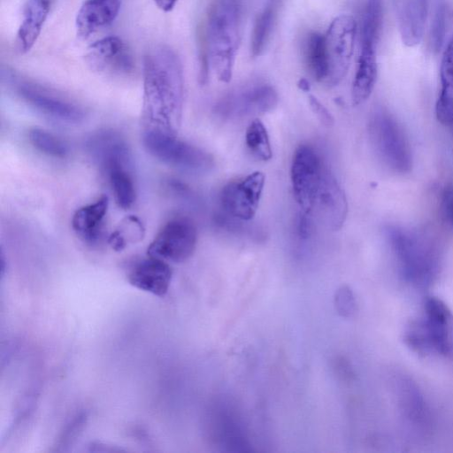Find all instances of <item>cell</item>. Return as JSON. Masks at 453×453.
<instances>
[{
	"label": "cell",
	"instance_id": "6da1fadb",
	"mask_svg": "<svg viewBox=\"0 0 453 453\" xmlns=\"http://www.w3.org/2000/svg\"><path fill=\"white\" fill-rule=\"evenodd\" d=\"M184 94L183 70L177 53L166 45L150 49L143 59V113L146 130L176 134Z\"/></svg>",
	"mask_w": 453,
	"mask_h": 453
},
{
	"label": "cell",
	"instance_id": "7a4b0ae2",
	"mask_svg": "<svg viewBox=\"0 0 453 453\" xmlns=\"http://www.w3.org/2000/svg\"><path fill=\"white\" fill-rule=\"evenodd\" d=\"M243 0H215L211 4L202 40L209 64L218 79L229 82L241 43Z\"/></svg>",
	"mask_w": 453,
	"mask_h": 453
},
{
	"label": "cell",
	"instance_id": "3957f363",
	"mask_svg": "<svg viewBox=\"0 0 453 453\" xmlns=\"http://www.w3.org/2000/svg\"><path fill=\"white\" fill-rule=\"evenodd\" d=\"M398 273L409 285L425 288L431 286L441 269V251L431 235L399 226L387 228Z\"/></svg>",
	"mask_w": 453,
	"mask_h": 453
},
{
	"label": "cell",
	"instance_id": "277c9868",
	"mask_svg": "<svg viewBox=\"0 0 453 453\" xmlns=\"http://www.w3.org/2000/svg\"><path fill=\"white\" fill-rule=\"evenodd\" d=\"M403 340L418 354L453 361V311L439 297L427 296L421 314L405 327Z\"/></svg>",
	"mask_w": 453,
	"mask_h": 453
},
{
	"label": "cell",
	"instance_id": "5b68a950",
	"mask_svg": "<svg viewBox=\"0 0 453 453\" xmlns=\"http://www.w3.org/2000/svg\"><path fill=\"white\" fill-rule=\"evenodd\" d=\"M381 0H366L359 30V51L352 82L351 96L355 105L365 102L371 96L377 80L376 49L382 26Z\"/></svg>",
	"mask_w": 453,
	"mask_h": 453
},
{
	"label": "cell",
	"instance_id": "8992f818",
	"mask_svg": "<svg viewBox=\"0 0 453 453\" xmlns=\"http://www.w3.org/2000/svg\"><path fill=\"white\" fill-rule=\"evenodd\" d=\"M369 132L375 150L394 173L404 174L412 167V156L407 137L395 117L380 108L370 119Z\"/></svg>",
	"mask_w": 453,
	"mask_h": 453
},
{
	"label": "cell",
	"instance_id": "52a82bcc",
	"mask_svg": "<svg viewBox=\"0 0 453 453\" xmlns=\"http://www.w3.org/2000/svg\"><path fill=\"white\" fill-rule=\"evenodd\" d=\"M142 142L147 151L157 160L180 170L203 173L213 166V157L203 150L176 137V134L145 130Z\"/></svg>",
	"mask_w": 453,
	"mask_h": 453
},
{
	"label": "cell",
	"instance_id": "ba28073f",
	"mask_svg": "<svg viewBox=\"0 0 453 453\" xmlns=\"http://www.w3.org/2000/svg\"><path fill=\"white\" fill-rule=\"evenodd\" d=\"M357 24L349 14L335 17L325 33L327 78L325 84L335 86L349 72L354 54Z\"/></svg>",
	"mask_w": 453,
	"mask_h": 453
},
{
	"label": "cell",
	"instance_id": "9c48e42d",
	"mask_svg": "<svg viewBox=\"0 0 453 453\" xmlns=\"http://www.w3.org/2000/svg\"><path fill=\"white\" fill-rule=\"evenodd\" d=\"M326 167L316 150L299 146L291 165V182L295 200L302 212L311 215Z\"/></svg>",
	"mask_w": 453,
	"mask_h": 453
},
{
	"label": "cell",
	"instance_id": "30bf717a",
	"mask_svg": "<svg viewBox=\"0 0 453 453\" xmlns=\"http://www.w3.org/2000/svg\"><path fill=\"white\" fill-rule=\"evenodd\" d=\"M197 231L193 221L187 217L168 220L148 247V256L165 262L181 263L194 253Z\"/></svg>",
	"mask_w": 453,
	"mask_h": 453
},
{
	"label": "cell",
	"instance_id": "8fae6325",
	"mask_svg": "<svg viewBox=\"0 0 453 453\" xmlns=\"http://www.w3.org/2000/svg\"><path fill=\"white\" fill-rule=\"evenodd\" d=\"M277 104L278 94L271 85L255 82L226 95L218 103L216 111L228 119L257 116L271 111Z\"/></svg>",
	"mask_w": 453,
	"mask_h": 453
},
{
	"label": "cell",
	"instance_id": "7c38bea8",
	"mask_svg": "<svg viewBox=\"0 0 453 453\" xmlns=\"http://www.w3.org/2000/svg\"><path fill=\"white\" fill-rule=\"evenodd\" d=\"M6 80L13 84L18 95L34 108L52 118L79 122L84 118L83 111L49 89L17 77L11 71H2Z\"/></svg>",
	"mask_w": 453,
	"mask_h": 453
},
{
	"label": "cell",
	"instance_id": "4fadbf2b",
	"mask_svg": "<svg viewBox=\"0 0 453 453\" xmlns=\"http://www.w3.org/2000/svg\"><path fill=\"white\" fill-rule=\"evenodd\" d=\"M265 180V174L257 171L226 184L219 196L224 211L240 220H250L257 211Z\"/></svg>",
	"mask_w": 453,
	"mask_h": 453
},
{
	"label": "cell",
	"instance_id": "5bb4252c",
	"mask_svg": "<svg viewBox=\"0 0 453 453\" xmlns=\"http://www.w3.org/2000/svg\"><path fill=\"white\" fill-rule=\"evenodd\" d=\"M91 69L110 74H129L134 61L127 44L119 37H104L91 44L85 55Z\"/></svg>",
	"mask_w": 453,
	"mask_h": 453
},
{
	"label": "cell",
	"instance_id": "9a60e30c",
	"mask_svg": "<svg viewBox=\"0 0 453 453\" xmlns=\"http://www.w3.org/2000/svg\"><path fill=\"white\" fill-rule=\"evenodd\" d=\"M315 210L320 220L334 231L339 230L342 226L347 217L346 196L327 168L325 171L312 211Z\"/></svg>",
	"mask_w": 453,
	"mask_h": 453
},
{
	"label": "cell",
	"instance_id": "2e32d148",
	"mask_svg": "<svg viewBox=\"0 0 453 453\" xmlns=\"http://www.w3.org/2000/svg\"><path fill=\"white\" fill-rule=\"evenodd\" d=\"M127 278L134 288L163 297L168 292L173 271L168 262L148 256L131 267Z\"/></svg>",
	"mask_w": 453,
	"mask_h": 453
},
{
	"label": "cell",
	"instance_id": "e0dca14e",
	"mask_svg": "<svg viewBox=\"0 0 453 453\" xmlns=\"http://www.w3.org/2000/svg\"><path fill=\"white\" fill-rule=\"evenodd\" d=\"M120 0H85L76 15L77 35L88 39L109 26L118 16Z\"/></svg>",
	"mask_w": 453,
	"mask_h": 453
},
{
	"label": "cell",
	"instance_id": "ac0fdd59",
	"mask_svg": "<svg viewBox=\"0 0 453 453\" xmlns=\"http://www.w3.org/2000/svg\"><path fill=\"white\" fill-rule=\"evenodd\" d=\"M398 31L403 43L415 47L423 39L428 0H395Z\"/></svg>",
	"mask_w": 453,
	"mask_h": 453
},
{
	"label": "cell",
	"instance_id": "d6986e66",
	"mask_svg": "<svg viewBox=\"0 0 453 453\" xmlns=\"http://www.w3.org/2000/svg\"><path fill=\"white\" fill-rule=\"evenodd\" d=\"M55 0H27L23 17L14 41L15 51L23 55L28 52L48 18Z\"/></svg>",
	"mask_w": 453,
	"mask_h": 453
},
{
	"label": "cell",
	"instance_id": "ffe728a7",
	"mask_svg": "<svg viewBox=\"0 0 453 453\" xmlns=\"http://www.w3.org/2000/svg\"><path fill=\"white\" fill-rule=\"evenodd\" d=\"M396 384L403 416L413 428L425 432L431 425V415L422 394L408 379L401 378Z\"/></svg>",
	"mask_w": 453,
	"mask_h": 453
},
{
	"label": "cell",
	"instance_id": "44dd1931",
	"mask_svg": "<svg viewBox=\"0 0 453 453\" xmlns=\"http://www.w3.org/2000/svg\"><path fill=\"white\" fill-rule=\"evenodd\" d=\"M109 207V199L102 196L95 202L80 207L73 215L72 226L88 243L96 242L100 236Z\"/></svg>",
	"mask_w": 453,
	"mask_h": 453
},
{
	"label": "cell",
	"instance_id": "7402d4cb",
	"mask_svg": "<svg viewBox=\"0 0 453 453\" xmlns=\"http://www.w3.org/2000/svg\"><path fill=\"white\" fill-rule=\"evenodd\" d=\"M438 121L453 124V35L448 41L440 65V92L435 104Z\"/></svg>",
	"mask_w": 453,
	"mask_h": 453
},
{
	"label": "cell",
	"instance_id": "603a6c76",
	"mask_svg": "<svg viewBox=\"0 0 453 453\" xmlns=\"http://www.w3.org/2000/svg\"><path fill=\"white\" fill-rule=\"evenodd\" d=\"M87 148L92 157L103 165L113 160L130 162V151L126 142L113 131H100L87 142Z\"/></svg>",
	"mask_w": 453,
	"mask_h": 453
},
{
	"label": "cell",
	"instance_id": "cb8c5ba5",
	"mask_svg": "<svg viewBox=\"0 0 453 453\" xmlns=\"http://www.w3.org/2000/svg\"><path fill=\"white\" fill-rule=\"evenodd\" d=\"M129 162L115 160L106 164L103 169L119 207L129 209L135 202L136 192L133 177L128 170Z\"/></svg>",
	"mask_w": 453,
	"mask_h": 453
},
{
	"label": "cell",
	"instance_id": "d4e9b609",
	"mask_svg": "<svg viewBox=\"0 0 453 453\" xmlns=\"http://www.w3.org/2000/svg\"><path fill=\"white\" fill-rule=\"evenodd\" d=\"M302 52L305 66L313 79L326 83L327 78V57L325 34L310 32L303 38Z\"/></svg>",
	"mask_w": 453,
	"mask_h": 453
},
{
	"label": "cell",
	"instance_id": "484cf974",
	"mask_svg": "<svg viewBox=\"0 0 453 453\" xmlns=\"http://www.w3.org/2000/svg\"><path fill=\"white\" fill-rule=\"evenodd\" d=\"M279 0H269L256 18L250 40L253 57L262 55L271 39L277 19Z\"/></svg>",
	"mask_w": 453,
	"mask_h": 453
},
{
	"label": "cell",
	"instance_id": "4316f807",
	"mask_svg": "<svg viewBox=\"0 0 453 453\" xmlns=\"http://www.w3.org/2000/svg\"><path fill=\"white\" fill-rule=\"evenodd\" d=\"M245 142L248 149L257 158L267 161L273 157V150L270 143L267 130L259 119H254L249 125Z\"/></svg>",
	"mask_w": 453,
	"mask_h": 453
},
{
	"label": "cell",
	"instance_id": "83f0119b",
	"mask_svg": "<svg viewBox=\"0 0 453 453\" xmlns=\"http://www.w3.org/2000/svg\"><path fill=\"white\" fill-rule=\"evenodd\" d=\"M28 139L37 150L47 156L63 158L68 153L67 145L60 138L44 129H31Z\"/></svg>",
	"mask_w": 453,
	"mask_h": 453
},
{
	"label": "cell",
	"instance_id": "f1b7e54d",
	"mask_svg": "<svg viewBox=\"0 0 453 453\" xmlns=\"http://www.w3.org/2000/svg\"><path fill=\"white\" fill-rule=\"evenodd\" d=\"M144 228L142 222L134 216L127 218L119 229H117L109 238V242L116 250H122L127 242H135L142 239Z\"/></svg>",
	"mask_w": 453,
	"mask_h": 453
},
{
	"label": "cell",
	"instance_id": "f546056e",
	"mask_svg": "<svg viewBox=\"0 0 453 453\" xmlns=\"http://www.w3.org/2000/svg\"><path fill=\"white\" fill-rule=\"evenodd\" d=\"M446 10L442 1L438 2L431 26V44L437 51L441 49L445 36Z\"/></svg>",
	"mask_w": 453,
	"mask_h": 453
},
{
	"label": "cell",
	"instance_id": "4dcf8cb0",
	"mask_svg": "<svg viewBox=\"0 0 453 453\" xmlns=\"http://www.w3.org/2000/svg\"><path fill=\"white\" fill-rule=\"evenodd\" d=\"M335 306L338 312L344 316H350L356 311V300L352 291L348 287H342L335 295Z\"/></svg>",
	"mask_w": 453,
	"mask_h": 453
},
{
	"label": "cell",
	"instance_id": "1f68e13d",
	"mask_svg": "<svg viewBox=\"0 0 453 453\" xmlns=\"http://www.w3.org/2000/svg\"><path fill=\"white\" fill-rule=\"evenodd\" d=\"M441 211L445 221L453 228V186L446 187L441 196Z\"/></svg>",
	"mask_w": 453,
	"mask_h": 453
},
{
	"label": "cell",
	"instance_id": "d6a6232c",
	"mask_svg": "<svg viewBox=\"0 0 453 453\" xmlns=\"http://www.w3.org/2000/svg\"><path fill=\"white\" fill-rule=\"evenodd\" d=\"M309 104L313 112L324 125L331 126L334 123L332 114L315 96H309Z\"/></svg>",
	"mask_w": 453,
	"mask_h": 453
},
{
	"label": "cell",
	"instance_id": "836d02e7",
	"mask_svg": "<svg viewBox=\"0 0 453 453\" xmlns=\"http://www.w3.org/2000/svg\"><path fill=\"white\" fill-rule=\"evenodd\" d=\"M178 0H154L156 5L163 12H168L173 9Z\"/></svg>",
	"mask_w": 453,
	"mask_h": 453
},
{
	"label": "cell",
	"instance_id": "e575fe53",
	"mask_svg": "<svg viewBox=\"0 0 453 453\" xmlns=\"http://www.w3.org/2000/svg\"><path fill=\"white\" fill-rule=\"evenodd\" d=\"M300 88L303 90H308L309 89V84L306 81H300Z\"/></svg>",
	"mask_w": 453,
	"mask_h": 453
},
{
	"label": "cell",
	"instance_id": "d590c367",
	"mask_svg": "<svg viewBox=\"0 0 453 453\" xmlns=\"http://www.w3.org/2000/svg\"><path fill=\"white\" fill-rule=\"evenodd\" d=\"M450 127H451V128H452V131H453V124H452V125H451Z\"/></svg>",
	"mask_w": 453,
	"mask_h": 453
}]
</instances>
